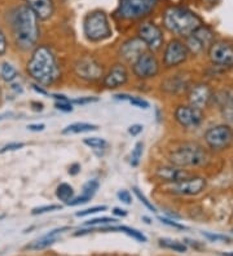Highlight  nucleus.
<instances>
[{"instance_id": "1", "label": "nucleus", "mask_w": 233, "mask_h": 256, "mask_svg": "<svg viewBox=\"0 0 233 256\" xmlns=\"http://www.w3.org/2000/svg\"><path fill=\"white\" fill-rule=\"evenodd\" d=\"M25 72L30 82L44 88L62 84L66 78L65 65L52 44L39 43L29 54L25 61Z\"/></svg>"}, {"instance_id": "2", "label": "nucleus", "mask_w": 233, "mask_h": 256, "mask_svg": "<svg viewBox=\"0 0 233 256\" xmlns=\"http://www.w3.org/2000/svg\"><path fill=\"white\" fill-rule=\"evenodd\" d=\"M6 24L17 52L29 54L41 43V21L25 4H19L7 13Z\"/></svg>"}, {"instance_id": "3", "label": "nucleus", "mask_w": 233, "mask_h": 256, "mask_svg": "<svg viewBox=\"0 0 233 256\" xmlns=\"http://www.w3.org/2000/svg\"><path fill=\"white\" fill-rule=\"evenodd\" d=\"M211 156L205 145L197 140L176 141L166 148V162L184 170H201L211 162Z\"/></svg>"}, {"instance_id": "4", "label": "nucleus", "mask_w": 233, "mask_h": 256, "mask_svg": "<svg viewBox=\"0 0 233 256\" xmlns=\"http://www.w3.org/2000/svg\"><path fill=\"white\" fill-rule=\"evenodd\" d=\"M108 64L95 54H81L74 56L69 64V76L81 87H100Z\"/></svg>"}, {"instance_id": "5", "label": "nucleus", "mask_w": 233, "mask_h": 256, "mask_svg": "<svg viewBox=\"0 0 233 256\" xmlns=\"http://www.w3.org/2000/svg\"><path fill=\"white\" fill-rule=\"evenodd\" d=\"M162 28L172 38L185 39L196 32L199 26L203 25L201 17L183 6H167L161 17Z\"/></svg>"}, {"instance_id": "6", "label": "nucleus", "mask_w": 233, "mask_h": 256, "mask_svg": "<svg viewBox=\"0 0 233 256\" xmlns=\"http://www.w3.org/2000/svg\"><path fill=\"white\" fill-rule=\"evenodd\" d=\"M161 0H118L113 18L122 24H137L149 20Z\"/></svg>"}, {"instance_id": "7", "label": "nucleus", "mask_w": 233, "mask_h": 256, "mask_svg": "<svg viewBox=\"0 0 233 256\" xmlns=\"http://www.w3.org/2000/svg\"><path fill=\"white\" fill-rule=\"evenodd\" d=\"M83 36L88 44L100 46L113 38V26L108 13L95 10L87 13L82 24Z\"/></svg>"}, {"instance_id": "8", "label": "nucleus", "mask_w": 233, "mask_h": 256, "mask_svg": "<svg viewBox=\"0 0 233 256\" xmlns=\"http://www.w3.org/2000/svg\"><path fill=\"white\" fill-rule=\"evenodd\" d=\"M157 83V91L165 98H180L185 96L194 82L193 75L186 70L179 69L175 72H163Z\"/></svg>"}, {"instance_id": "9", "label": "nucleus", "mask_w": 233, "mask_h": 256, "mask_svg": "<svg viewBox=\"0 0 233 256\" xmlns=\"http://www.w3.org/2000/svg\"><path fill=\"white\" fill-rule=\"evenodd\" d=\"M130 70L135 83L153 84L163 74L159 56L149 50H145L144 54H140L136 61L130 65Z\"/></svg>"}, {"instance_id": "10", "label": "nucleus", "mask_w": 233, "mask_h": 256, "mask_svg": "<svg viewBox=\"0 0 233 256\" xmlns=\"http://www.w3.org/2000/svg\"><path fill=\"white\" fill-rule=\"evenodd\" d=\"M158 56L163 72L183 69L192 58L184 40L179 38H171L170 40L166 42Z\"/></svg>"}, {"instance_id": "11", "label": "nucleus", "mask_w": 233, "mask_h": 256, "mask_svg": "<svg viewBox=\"0 0 233 256\" xmlns=\"http://www.w3.org/2000/svg\"><path fill=\"white\" fill-rule=\"evenodd\" d=\"M171 119L181 131L194 132L206 122V112L197 109L184 101V102L175 104L172 106Z\"/></svg>"}, {"instance_id": "12", "label": "nucleus", "mask_w": 233, "mask_h": 256, "mask_svg": "<svg viewBox=\"0 0 233 256\" xmlns=\"http://www.w3.org/2000/svg\"><path fill=\"white\" fill-rule=\"evenodd\" d=\"M202 144L211 154L225 153L233 146V127L227 123L208 127L202 134Z\"/></svg>"}, {"instance_id": "13", "label": "nucleus", "mask_w": 233, "mask_h": 256, "mask_svg": "<svg viewBox=\"0 0 233 256\" xmlns=\"http://www.w3.org/2000/svg\"><path fill=\"white\" fill-rule=\"evenodd\" d=\"M132 83H134V80H132L130 66L114 60L106 65L105 74H104L100 88L104 91L114 92L119 91L124 87H128Z\"/></svg>"}, {"instance_id": "14", "label": "nucleus", "mask_w": 233, "mask_h": 256, "mask_svg": "<svg viewBox=\"0 0 233 256\" xmlns=\"http://www.w3.org/2000/svg\"><path fill=\"white\" fill-rule=\"evenodd\" d=\"M135 35L143 42L145 50L153 52V54H159L162 48L165 47V30L161 25H158L157 22L152 21V20H145V21L140 22L136 26Z\"/></svg>"}, {"instance_id": "15", "label": "nucleus", "mask_w": 233, "mask_h": 256, "mask_svg": "<svg viewBox=\"0 0 233 256\" xmlns=\"http://www.w3.org/2000/svg\"><path fill=\"white\" fill-rule=\"evenodd\" d=\"M162 188V193L170 197L192 198L198 197L207 189V178L197 174L184 178L181 182L172 185H166Z\"/></svg>"}, {"instance_id": "16", "label": "nucleus", "mask_w": 233, "mask_h": 256, "mask_svg": "<svg viewBox=\"0 0 233 256\" xmlns=\"http://www.w3.org/2000/svg\"><path fill=\"white\" fill-rule=\"evenodd\" d=\"M150 178L159 186H166V185H172L181 182L184 178L194 175V172L189 170H184L180 167L171 164V163L163 162L157 163L150 168Z\"/></svg>"}, {"instance_id": "17", "label": "nucleus", "mask_w": 233, "mask_h": 256, "mask_svg": "<svg viewBox=\"0 0 233 256\" xmlns=\"http://www.w3.org/2000/svg\"><path fill=\"white\" fill-rule=\"evenodd\" d=\"M183 40L188 50H189L190 57L199 58V57H203L207 54L208 48L211 47L212 43L216 40V35L212 32L211 28H208L203 24L192 35H189Z\"/></svg>"}, {"instance_id": "18", "label": "nucleus", "mask_w": 233, "mask_h": 256, "mask_svg": "<svg viewBox=\"0 0 233 256\" xmlns=\"http://www.w3.org/2000/svg\"><path fill=\"white\" fill-rule=\"evenodd\" d=\"M214 94V87L208 82L194 80L189 87V90L186 91L184 98H185L186 104L206 112V110L212 106Z\"/></svg>"}, {"instance_id": "19", "label": "nucleus", "mask_w": 233, "mask_h": 256, "mask_svg": "<svg viewBox=\"0 0 233 256\" xmlns=\"http://www.w3.org/2000/svg\"><path fill=\"white\" fill-rule=\"evenodd\" d=\"M210 65L228 72L233 69V42L216 39L206 54Z\"/></svg>"}, {"instance_id": "20", "label": "nucleus", "mask_w": 233, "mask_h": 256, "mask_svg": "<svg viewBox=\"0 0 233 256\" xmlns=\"http://www.w3.org/2000/svg\"><path fill=\"white\" fill-rule=\"evenodd\" d=\"M145 50V46L143 44V42L140 40L136 35H131V36L123 39L117 46V48H115V60L130 66Z\"/></svg>"}, {"instance_id": "21", "label": "nucleus", "mask_w": 233, "mask_h": 256, "mask_svg": "<svg viewBox=\"0 0 233 256\" xmlns=\"http://www.w3.org/2000/svg\"><path fill=\"white\" fill-rule=\"evenodd\" d=\"M220 112L224 123L233 127V91L230 90H217L214 94L212 106Z\"/></svg>"}, {"instance_id": "22", "label": "nucleus", "mask_w": 233, "mask_h": 256, "mask_svg": "<svg viewBox=\"0 0 233 256\" xmlns=\"http://www.w3.org/2000/svg\"><path fill=\"white\" fill-rule=\"evenodd\" d=\"M69 230H70V226H60V228L52 229V230L46 233V234L42 236V237H39L38 240H33L31 244H26L24 250L26 251L46 250V248H48V247H51L52 244H56L57 240H60V237Z\"/></svg>"}, {"instance_id": "23", "label": "nucleus", "mask_w": 233, "mask_h": 256, "mask_svg": "<svg viewBox=\"0 0 233 256\" xmlns=\"http://www.w3.org/2000/svg\"><path fill=\"white\" fill-rule=\"evenodd\" d=\"M24 4L30 8L31 12L41 22L50 21L56 12V6L53 0H24Z\"/></svg>"}, {"instance_id": "24", "label": "nucleus", "mask_w": 233, "mask_h": 256, "mask_svg": "<svg viewBox=\"0 0 233 256\" xmlns=\"http://www.w3.org/2000/svg\"><path fill=\"white\" fill-rule=\"evenodd\" d=\"M100 189V182L97 178H92L88 180L87 182H84L82 186V193L81 196H75L73 200L69 202V207H78V206H84L87 204L90 200H93V197L96 196L97 192Z\"/></svg>"}, {"instance_id": "25", "label": "nucleus", "mask_w": 233, "mask_h": 256, "mask_svg": "<svg viewBox=\"0 0 233 256\" xmlns=\"http://www.w3.org/2000/svg\"><path fill=\"white\" fill-rule=\"evenodd\" d=\"M96 232H118V233H123V234L128 236L132 240H137L140 244H146L148 242V238L144 234L143 232L137 230L135 228H131V226H127V225H118V224H113L108 225V226H101V228H95V233Z\"/></svg>"}, {"instance_id": "26", "label": "nucleus", "mask_w": 233, "mask_h": 256, "mask_svg": "<svg viewBox=\"0 0 233 256\" xmlns=\"http://www.w3.org/2000/svg\"><path fill=\"white\" fill-rule=\"evenodd\" d=\"M113 100L119 101V102H127L135 109L140 110H148L150 109V102L143 96H136V94H131L127 92H117L113 94Z\"/></svg>"}, {"instance_id": "27", "label": "nucleus", "mask_w": 233, "mask_h": 256, "mask_svg": "<svg viewBox=\"0 0 233 256\" xmlns=\"http://www.w3.org/2000/svg\"><path fill=\"white\" fill-rule=\"evenodd\" d=\"M83 145L87 146L88 149L92 150V153L97 156V158H104L106 156L109 150V142L103 138H97V136H91V138H83Z\"/></svg>"}, {"instance_id": "28", "label": "nucleus", "mask_w": 233, "mask_h": 256, "mask_svg": "<svg viewBox=\"0 0 233 256\" xmlns=\"http://www.w3.org/2000/svg\"><path fill=\"white\" fill-rule=\"evenodd\" d=\"M99 131V126L88 122H74L62 128L61 134L64 136H70V134H92V132Z\"/></svg>"}, {"instance_id": "29", "label": "nucleus", "mask_w": 233, "mask_h": 256, "mask_svg": "<svg viewBox=\"0 0 233 256\" xmlns=\"http://www.w3.org/2000/svg\"><path fill=\"white\" fill-rule=\"evenodd\" d=\"M20 79V72L13 64L2 62L0 64V80L4 82L6 84H12Z\"/></svg>"}, {"instance_id": "30", "label": "nucleus", "mask_w": 233, "mask_h": 256, "mask_svg": "<svg viewBox=\"0 0 233 256\" xmlns=\"http://www.w3.org/2000/svg\"><path fill=\"white\" fill-rule=\"evenodd\" d=\"M55 196H56L57 200H60V203L68 206L69 202L75 197V190L73 185H70L69 182H60L55 190Z\"/></svg>"}, {"instance_id": "31", "label": "nucleus", "mask_w": 233, "mask_h": 256, "mask_svg": "<svg viewBox=\"0 0 233 256\" xmlns=\"http://www.w3.org/2000/svg\"><path fill=\"white\" fill-rule=\"evenodd\" d=\"M158 244L162 247V248L174 251V252L185 254L186 251H188V246H186L184 242H179V240H170V238H159Z\"/></svg>"}, {"instance_id": "32", "label": "nucleus", "mask_w": 233, "mask_h": 256, "mask_svg": "<svg viewBox=\"0 0 233 256\" xmlns=\"http://www.w3.org/2000/svg\"><path fill=\"white\" fill-rule=\"evenodd\" d=\"M144 148H145L144 141H137L136 144H135L134 149H132L130 156V166L132 168H137L140 166V163H141L144 154Z\"/></svg>"}, {"instance_id": "33", "label": "nucleus", "mask_w": 233, "mask_h": 256, "mask_svg": "<svg viewBox=\"0 0 233 256\" xmlns=\"http://www.w3.org/2000/svg\"><path fill=\"white\" fill-rule=\"evenodd\" d=\"M118 224V219L115 218H109V216H103V218H92L88 222H83V226H92V228H101V226H108V225Z\"/></svg>"}, {"instance_id": "34", "label": "nucleus", "mask_w": 233, "mask_h": 256, "mask_svg": "<svg viewBox=\"0 0 233 256\" xmlns=\"http://www.w3.org/2000/svg\"><path fill=\"white\" fill-rule=\"evenodd\" d=\"M132 194H134L135 197H136L137 200H140V203H141V204H143L146 210H149L150 212H153V214L158 212L157 207H155L154 204H153L152 200H149V198L146 197L145 194L143 193V190H141V189H139L137 186H134L132 188Z\"/></svg>"}, {"instance_id": "35", "label": "nucleus", "mask_w": 233, "mask_h": 256, "mask_svg": "<svg viewBox=\"0 0 233 256\" xmlns=\"http://www.w3.org/2000/svg\"><path fill=\"white\" fill-rule=\"evenodd\" d=\"M104 211H108V206L105 204H99V206H92L88 207V208L81 210V211H77L75 212V218H91V216H95L100 212H104Z\"/></svg>"}, {"instance_id": "36", "label": "nucleus", "mask_w": 233, "mask_h": 256, "mask_svg": "<svg viewBox=\"0 0 233 256\" xmlns=\"http://www.w3.org/2000/svg\"><path fill=\"white\" fill-rule=\"evenodd\" d=\"M62 204H44V206L35 207L31 210V216H38V215H44V214L55 212V211H61Z\"/></svg>"}, {"instance_id": "37", "label": "nucleus", "mask_w": 233, "mask_h": 256, "mask_svg": "<svg viewBox=\"0 0 233 256\" xmlns=\"http://www.w3.org/2000/svg\"><path fill=\"white\" fill-rule=\"evenodd\" d=\"M99 97L96 96H83V97H75V98H70V102L74 105V106H87L91 104L99 102Z\"/></svg>"}, {"instance_id": "38", "label": "nucleus", "mask_w": 233, "mask_h": 256, "mask_svg": "<svg viewBox=\"0 0 233 256\" xmlns=\"http://www.w3.org/2000/svg\"><path fill=\"white\" fill-rule=\"evenodd\" d=\"M53 108L60 112H64V114H70V112H74V105L70 102V100L68 101H55L53 104Z\"/></svg>"}, {"instance_id": "39", "label": "nucleus", "mask_w": 233, "mask_h": 256, "mask_svg": "<svg viewBox=\"0 0 233 256\" xmlns=\"http://www.w3.org/2000/svg\"><path fill=\"white\" fill-rule=\"evenodd\" d=\"M158 220L162 222V224L167 225V226H171V228L174 229H177V230H186V226L185 225L180 224L179 222H176V220L174 219H170V218H167V216H158Z\"/></svg>"}, {"instance_id": "40", "label": "nucleus", "mask_w": 233, "mask_h": 256, "mask_svg": "<svg viewBox=\"0 0 233 256\" xmlns=\"http://www.w3.org/2000/svg\"><path fill=\"white\" fill-rule=\"evenodd\" d=\"M117 200L122 203V204H126V206H131L132 202H134V198H132V194H131L130 190L127 189H121L117 193Z\"/></svg>"}, {"instance_id": "41", "label": "nucleus", "mask_w": 233, "mask_h": 256, "mask_svg": "<svg viewBox=\"0 0 233 256\" xmlns=\"http://www.w3.org/2000/svg\"><path fill=\"white\" fill-rule=\"evenodd\" d=\"M202 236L205 238H207L210 242H223V244H230V242H232V240H230L228 236L214 234V233H208V232H203Z\"/></svg>"}, {"instance_id": "42", "label": "nucleus", "mask_w": 233, "mask_h": 256, "mask_svg": "<svg viewBox=\"0 0 233 256\" xmlns=\"http://www.w3.org/2000/svg\"><path fill=\"white\" fill-rule=\"evenodd\" d=\"M8 50H10V42L3 28H0V58L6 56Z\"/></svg>"}, {"instance_id": "43", "label": "nucleus", "mask_w": 233, "mask_h": 256, "mask_svg": "<svg viewBox=\"0 0 233 256\" xmlns=\"http://www.w3.org/2000/svg\"><path fill=\"white\" fill-rule=\"evenodd\" d=\"M24 148H25V144H24V142H10V144H6L2 149H0V154L17 152V150L24 149Z\"/></svg>"}, {"instance_id": "44", "label": "nucleus", "mask_w": 233, "mask_h": 256, "mask_svg": "<svg viewBox=\"0 0 233 256\" xmlns=\"http://www.w3.org/2000/svg\"><path fill=\"white\" fill-rule=\"evenodd\" d=\"M144 131V126L143 124H132L128 127L127 132L130 136H132V138H137V136H140V134H143Z\"/></svg>"}, {"instance_id": "45", "label": "nucleus", "mask_w": 233, "mask_h": 256, "mask_svg": "<svg viewBox=\"0 0 233 256\" xmlns=\"http://www.w3.org/2000/svg\"><path fill=\"white\" fill-rule=\"evenodd\" d=\"M30 86H31V90L35 92L37 94H39V96H48L50 97V94L51 92L47 90V88L42 87V86L37 84V83H33V82H30Z\"/></svg>"}, {"instance_id": "46", "label": "nucleus", "mask_w": 233, "mask_h": 256, "mask_svg": "<svg viewBox=\"0 0 233 256\" xmlns=\"http://www.w3.org/2000/svg\"><path fill=\"white\" fill-rule=\"evenodd\" d=\"M81 171H82L81 163L74 162V163H72V164L69 166L68 175L72 176V178H75V176H78V175H79V174H81Z\"/></svg>"}, {"instance_id": "47", "label": "nucleus", "mask_w": 233, "mask_h": 256, "mask_svg": "<svg viewBox=\"0 0 233 256\" xmlns=\"http://www.w3.org/2000/svg\"><path fill=\"white\" fill-rule=\"evenodd\" d=\"M26 128H28V131L39 134V132H43L46 130V124H43V123H33V124H29Z\"/></svg>"}, {"instance_id": "48", "label": "nucleus", "mask_w": 233, "mask_h": 256, "mask_svg": "<svg viewBox=\"0 0 233 256\" xmlns=\"http://www.w3.org/2000/svg\"><path fill=\"white\" fill-rule=\"evenodd\" d=\"M112 212H113V215H114L115 219H124V218H127V215H128L127 210L121 208V207H114Z\"/></svg>"}, {"instance_id": "49", "label": "nucleus", "mask_w": 233, "mask_h": 256, "mask_svg": "<svg viewBox=\"0 0 233 256\" xmlns=\"http://www.w3.org/2000/svg\"><path fill=\"white\" fill-rule=\"evenodd\" d=\"M10 90L15 94H21L22 92H24V87H22V84L20 83L19 80L15 82V83H12V84H10Z\"/></svg>"}, {"instance_id": "50", "label": "nucleus", "mask_w": 233, "mask_h": 256, "mask_svg": "<svg viewBox=\"0 0 233 256\" xmlns=\"http://www.w3.org/2000/svg\"><path fill=\"white\" fill-rule=\"evenodd\" d=\"M30 108L33 112H42L44 110V104L41 101H30Z\"/></svg>"}, {"instance_id": "51", "label": "nucleus", "mask_w": 233, "mask_h": 256, "mask_svg": "<svg viewBox=\"0 0 233 256\" xmlns=\"http://www.w3.org/2000/svg\"><path fill=\"white\" fill-rule=\"evenodd\" d=\"M51 98H53L55 101H68L70 100L66 94H50Z\"/></svg>"}, {"instance_id": "52", "label": "nucleus", "mask_w": 233, "mask_h": 256, "mask_svg": "<svg viewBox=\"0 0 233 256\" xmlns=\"http://www.w3.org/2000/svg\"><path fill=\"white\" fill-rule=\"evenodd\" d=\"M207 2L211 4V6H216V3L219 2V0H207Z\"/></svg>"}, {"instance_id": "53", "label": "nucleus", "mask_w": 233, "mask_h": 256, "mask_svg": "<svg viewBox=\"0 0 233 256\" xmlns=\"http://www.w3.org/2000/svg\"><path fill=\"white\" fill-rule=\"evenodd\" d=\"M143 220H145L146 224H150V220L148 219V218H145V216H144V218H143Z\"/></svg>"}, {"instance_id": "54", "label": "nucleus", "mask_w": 233, "mask_h": 256, "mask_svg": "<svg viewBox=\"0 0 233 256\" xmlns=\"http://www.w3.org/2000/svg\"><path fill=\"white\" fill-rule=\"evenodd\" d=\"M223 256H233V252H229V254H223Z\"/></svg>"}, {"instance_id": "55", "label": "nucleus", "mask_w": 233, "mask_h": 256, "mask_svg": "<svg viewBox=\"0 0 233 256\" xmlns=\"http://www.w3.org/2000/svg\"><path fill=\"white\" fill-rule=\"evenodd\" d=\"M0 98H2V87H0Z\"/></svg>"}, {"instance_id": "56", "label": "nucleus", "mask_w": 233, "mask_h": 256, "mask_svg": "<svg viewBox=\"0 0 233 256\" xmlns=\"http://www.w3.org/2000/svg\"><path fill=\"white\" fill-rule=\"evenodd\" d=\"M2 119H3V116H0V120H2Z\"/></svg>"}]
</instances>
